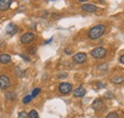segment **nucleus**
Masks as SVG:
<instances>
[{
    "instance_id": "f3484780",
    "label": "nucleus",
    "mask_w": 124,
    "mask_h": 118,
    "mask_svg": "<svg viewBox=\"0 0 124 118\" xmlns=\"http://www.w3.org/2000/svg\"><path fill=\"white\" fill-rule=\"evenodd\" d=\"M16 74H17L18 77H23L24 74H25V73H24L20 68H17V69H16Z\"/></svg>"
},
{
    "instance_id": "6e6552de",
    "label": "nucleus",
    "mask_w": 124,
    "mask_h": 118,
    "mask_svg": "<svg viewBox=\"0 0 124 118\" xmlns=\"http://www.w3.org/2000/svg\"><path fill=\"white\" fill-rule=\"evenodd\" d=\"M17 31H18L17 26H16V24H13V23L9 24L7 26V28H6V32L8 34H10V35H15Z\"/></svg>"
},
{
    "instance_id": "a211bd4d",
    "label": "nucleus",
    "mask_w": 124,
    "mask_h": 118,
    "mask_svg": "<svg viewBox=\"0 0 124 118\" xmlns=\"http://www.w3.org/2000/svg\"><path fill=\"white\" fill-rule=\"evenodd\" d=\"M18 118H28V113L26 111H21L18 113Z\"/></svg>"
},
{
    "instance_id": "423d86ee",
    "label": "nucleus",
    "mask_w": 124,
    "mask_h": 118,
    "mask_svg": "<svg viewBox=\"0 0 124 118\" xmlns=\"http://www.w3.org/2000/svg\"><path fill=\"white\" fill-rule=\"evenodd\" d=\"M59 91L62 94H68L70 91H72V85L68 82H62L59 85Z\"/></svg>"
},
{
    "instance_id": "412c9836",
    "label": "nucleus",
    "mask_w": 124,
    "mask_h": 118,
    "mask_svg": "<svg viewBox=\"0 0 124 118\" xmlns=\"http://www.w3.org/2000/svg\"><path fill=\"white\" fill-rule=\"evenodd\" d=\"M19 56H20V57H22V58L24 59L25 61H27V62H30V58H29L28 56H26L25 54H23V53H19Z\"/></svg>"
},
{
    "instance_id": "dca6fc26",
    "label": "nucleus",
    "mask_w": 124,
    "mask_h": 118,
    "mask_svg": "<svg viewBox=\"0 0 124 118\" xmlns=\"http://www.w3.org/2000/svg\"><path fill=\"white\" fill-rule=\"evenodd\" d=\"M40 88H34L32 91H31V97H35V96H37L38 95V93L40 92Z\"/></svg>"
},
{
    "instance_id": "9d476101",
    "label": "nucleus",
    "mask_w": 124,
    "mask_h": 118,
    "mask_svg": "<svg viewBox=\"0 0 124 118\" xmlns=\"http://www.w3.org/2000/svg\"><path fill=\"white\" fill-rule=\"evenodd\" d=\"M85 93H86V90L82 87H78V88H76L74 90V96L75 97H82L85 95Z\"/></svg>"
},
{
    "instance_id": "b1692460",
    "label": "nucleus",
    "mask_w": 124,
    "mask_h": 118,
    "mask_svg": "<svg viewBox=\"0 0 124 118\" xmlns=\"http://www.w3.org/2000/svg\"><path fill=\"white\" fill-rule=\"evenodd\" d=\"M52 41H53V38H50L48 41H46V42H45V44H48V43H50V42H52Z\"/></svg>"
},
{
    "instance_id": "5701e85b",
    "label": "nucleus",
    "mask_w": 124,
    "mask_h": 118,
    "mask_svg": "<svg viewBox=\"0 0 124 118\" xmlns=\"http://www.w3.org/2000/svg\"><path fill=\"white\" fill-rule=\"evenodd\" d=\"M119 61H120V63H121V64H124V55L123 54H121V55H120V57H119Z\"/></svg>"
},
{
    "instance_id": "f257e3e1",
    "label": "nucleus",
    "mask_w": 124,
    "mask_h": 118,
    "mask_svg": "<svg viewBox=\"0 0 124 118\" xmlns=\"http://www.w3.org/2000/svg\"><path fill=\"white\" fill-rule=\"evenodd\" d=\"M104 31H105V26L99 24V25H96V26L93 27L92 29L89 30L88 36H89L90 39L95 40V39L99 38V37L104 33Z\"/></svg>"
},
{
    "instance_id": "4468645a",
    "label": "nucleus",
    "mask_w": 124,
    "mask_h": 118,
    "mask_svg": "<svg viewBox=\"0 0 124 118\" xmlns=\"http://www.w3.org/2000/svg\"><path fill=\"white\" fill-rule=\"evenodd\" d=\"M28 117L29 118H38L39 115H38V112L35 111V110H31V111L28 113Z\"/></svg>"
},
{
    "instance_id": "ddd939ff",
    "label": "nucleus",
    "mask_w": 124,
    "mask_h": 118,
    "mask_svg": "<svg viewBox=\"0 0 124 118\" xmlns=\"http://www.w3.org/2000/svg\"><path fill=\"white\" fill-rule=\"evenodd\" d=\"M112 82H113L114 84H121V83L123 82V76H119V75L115 76V77L112 79Z\"/></svg>"
},
{
    "instance_id": "aec40b11",
    "label": "nucleus",
    "mask_w": 124,
    "mask_h": 118,
    "mask_svg": "<svg viewBox=\"0 0 124 118\" xmlns=\"http://www.w3.org/2000/svg\"><path fill=\"white\" fill-rule=\"evenodd\" d=\"M107 118H118V115L116 112H110L108 115H107Z\"/></svg>"
},
{
    "instance_id": "393cba45",
    "label": "nucleus",
    "mask_w": 124,
    "mask_h": 118,
    "mask_svg": "<svg viewBox=\"0 0 124 118\" xmlns=\"http://www.w3.org/2000/svg\"><path fill=\"white\" fill-rule=\"evenodd\" d=\"M65 52H66L67 54H71V52H70L69 50H65Z\"/></svg>"
},
{
    "instance_id": "6ab92c4d",
    "label": "nucleus",
    "mask_w": 124,
    "mask_h": 118,
    "mask_svg": "<svg viewBox=\"0 0 124 118\" xmlns=\"http://www.w3.org/2000/svg\"><path fill=\"white\" fill-rule=\"evenodd\" d=\"M104 97L107 98V99H112V98H114V94H113L111 91H107V92L104 94Z\"/></svg>"
},
{
    "instance_id": "39448f33",
    "label": "nucleus",
    "mask_w": 124,
    "mask_h": 118,
    "mask_svg": "<svg viewBox=\"0 0 124 118\" xmlns=\"http://www.w3.org/2000/svg\"><path fill=\"white\" fill-rule=\"evenodd\" d=\"M34 38H35V36L32 32H27V33H25L21 36L20 41L23 44H29V43H31L34 40Z\"/></svg>"
},
{
    "instance_id": "1a4fd4ad",
    "label": "nucleus",
    "mask_w": 124,
    "mask_h": 118,
    "mask_svg": "<svg viewBox=\"0 0 124 118\" xmlns=\"http://www.w3.org/2000/svg\"><path fill=\"white\" fill-rule=\"evenodd\" d=\"M12 4L11 0H0V12L7 11Z\"/></svg>"
},
{
    "instance_id": "f8f14e48",
    "label": "nucleus",
    "mask_w": 124,
    "mask_h": 118,
    "mask_svg": "<svg viewBox=\"0 0 124 118\" xmlns=\"http://www.w3.org/2000/svg\"><path fill=\"white\" fill-rule=\"evenodd\" d=\"M11 62V56L9 54L3 53L0 55V63L1 64H9Z\"/></svg>"
},
{
    "instance_id": "f03ea898",
    "label": "nucleus",
    "mask_w": 124,
    "mask_h": 118,
    "mask_svg": "<svg viewBox=\"0 0 124 118\" xmlns=\"http://www.w3.org/2000/svg\"><path fill=\"white\" fill-rule=\"evenodd\" d=\"M106 52H106V50H105L104 48L98 47V48L93 49V51L91 52V55L95 59H101L106 55Z\"/></svg>"
},
{
    "instance_id": "2eb2a0df",
    "label": "nucleus",
    "mask_w": 124,
    "mask_h": 118,
    "mask_svg": "<svg viewBox=\"0 0 124 118\" xmlns=\"http://www.w3.org/2000/svg\"><path fill=\"white\" fill-rule=\"evenodd\" d=\"M31 99H32L31 95H27V96H25V97L23 98V103H24V104L30 103V102L31 101Z\"/></svg>"
},
{
    "instance_id": "7ed1b4c3",
    "label": "nucleus",
    "mask_w": 124,
    "mask_h": 118,
    "mask_svg": "<svg viewBox=\"0 0 124 118\" xmlns=\"http://www.w3.org/2000/svg\"><path fill=\"white\" fill-rule=\"evenodd\" d=\"M11 86V81H10V78L7 76V75H0V88L5 90L7 88H10Z\"/></svg>"
},
{
    "instance_id": "0eeeda50",
    "label": "nucleus",
    "mask_w": 124,
    "mask_h": 118,
    "mask_svg": "<svg viewBox=\"0 0 124 118\" xmlns=\"http://www.w3.org/2000/svg\"><path fill=\"white\" fill-rule=\"evenodd\" d=\"M81 10L83 12H86V13H94L97 11V7L95 5H93V4H84L81 6Z\"/></svg>"
},
{
    "instance_id": "9b49d317",
    "label": "nucleus",
    "mask_w": 124,
    "mask_h": 118,
    "mask_svg": "<svg viewBox=\"0 0 124 118\" xmlns=\"http://www.w3.org/2000/svg\"><path fill=\"white\" fill-rule=\"evenodd\" d=\"M92 107H93V110L99 111L103 107V101L101 99H95L93 102V104H92Z\"/></svg>"
},
{
    "instance_id": "4be33fe9",
    "label": "nucleus",
    "mask_w": 124,
    "mask_h": 118,
    "mask_svg": "<svg viewBox=\"0 0 124 118\" xmlns=\"http://www.w3.org/2000/svg\"><path fill=\"white\" fill-rule=\"evenodd\" d=\"M96 86H97V88H105V84L104 83H101V82H99V83H97L96 84Z\"/></svg>"
},
{
    "instance_id": "20e7f679",
    "label": "nucleus",
    "mask_w": 124,
    "mask_h": 118,
    "mask_svg": "<svg viewBox=\"0 0 124 118\" xmlns=\"http://www.w3.org/2000/svg\"><path fill=\"white\" fill-rule=\"evenodd\" d=\"M86 60H87V55H86V53H84V52H78V53H76V54L74 55V57H73L74 63L78 64V65L83 64Z\"/></svg>"
}]
</instances>
